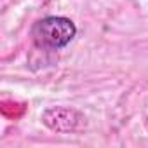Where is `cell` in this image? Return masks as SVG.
Segmentation results:
<instances>
[{
  "label": "cell",
  "instance_id": "cell-2",
  "mask_svg": "<svg viewBox=\"0 0 148 148\" xmlns=\"http://www.w3.org/2000/svg\"><path fill=\"white\" fill-rule=\"evenodd\" d=\"M40 119L47 129L54 132H61V134L77 132L87 125V117L82 112L70 108V106H51L44 110Z\"/></svg>",
  "mask_w": 148,
  "mask_h": 148
},
{
  "label": "cell",
  "instance_id": "cell-3",
  "mask_svg": "<svg viewBox=\"0 0 148 148\" xmlns=\"http://www.w3.org/2000/svg\"><path fill=\"white\" fill-rule=\"evenodd\" d=\"M146 127H148V119H146Z\"/></svg>",
  "mask_w": 148,
  "mask_h": 148
},
{
  "label": "cell",
  "instance_id": "cell-1",
  "mask_svg": "<svg viewBox=\"0 0 148 148\" xmlns=\"http://www.w3.org/2000/svg\"><path fill=\"white\" fill-rule=\"evenodd\" d=\"M77 35V26L70 18L64 16H47L38 19L32 28L33 42L49 51H59L66 47Z\"/></svg>",
  "mask_w": 148,
  "mask_h": 148
}]
</instances>
